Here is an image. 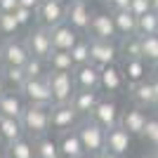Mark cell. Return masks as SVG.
<instances>
[{
    "label": "cell",
    "mask_w": 158,
    "mask_h": 158,
    "mask_svg": "<svg viewBox=\"0 0 158 158\" xmlns=\"http://www.w3.org/2000/svg\"><path fill=\"white\" fill-rule=\"evenodd\" d=\"M21 125L31 139L47 137V132H50V106L26 104L24 116H21Z\"/></svg>",
    "instance_id": "obj_1"
},
{
    "label": "cell",
    "mask_w": 158,
    "mask_h": 158,
    "mask_svg": "<svg viewBox=\"0 0 158 158\" xmlns=\"http://www.w3.org/2000/svg\"><path fill=\"white\" fill-rule=\"evenodd\" d=\"M76 132H78L80 142H83L85 153H90V156H99V153L106 149V130L102 125H97L92 118H80Z\"/></svg>",
    "instance_id": "obj_2"
},
{
    "label": "cell",
    "mask_w": 158,
    "mask_h": 158,
    "mask_svg": "<svg viewBox=\"0 0 158 158\" xmlns=\"http://www.w3.org/2000/svg\"><path fill=\"white\" fill-rule=\"evenodd\" d=\"M47 83H50V92H52V104H71L73 94H76L73 73L50 71L47 73Z\"/></svg>",
    "instance_id": "obj_3"
},
{
    "label": "cell",
    "mask_w": 158,
    "mask_h": 158,
    "mask_svg": "<svg viewBox=\"0 0 158 158\" xmlns=\"http://www.w3.org/2000/svg\"><path fill=\"white\" fill-rule=\"evenodd\" d=\"M31 59L28 47L21 38H5L0 45V66H26V61Z\"/></svg>",
    "instance_id": "obj_4"
},
{
    "label": "cell",
    "mask_w": 158,
    "mask_h": 158,
    "mask_svg": "<svg viewBox=\"0 0 158 158\" xmlns=\"http://www.w3.org/2000/svg\"><path fill=\"white\" fill-rule=\"evenodd\" d=\"M28 47V54L35 57V59H43L47 61V57L54 52L52 50V38H50V28H43V26H35L26 33V38H24Z\"/></svg>",
    "instance_id": "obj_5"
},
{
    "label": "cell",
    "mask_w": 158,
    "mask_h": 158,
    "mask_svg": "<svg viewBox=\"0 0 158 158\" xmlns=\"http://www.w3.org/2000/svg\"><path fill=\"white\" fill-rule=\"evenodd\" d=\"M26 104H40V106H52V92H50V83L45 78H28L24 87L19 90Z\"/></svg>",
    "instance_id": "obj_6"
},
{
    "label": "cell",
    "mask_w": 158,
    "mask_h": 158,
    "mask_svg": "<svg viewBox=\"0 0 158 158\" xmlns=\"http://www.w3.org/2000/svg\"><path fill=\"white\" fill-rule=\"evenodd\" d=\"M80 123V116L76 113L71 104H52L50 106V130L54 132H66V130H76Z\"/></svg>",
    "instance_id": "obj_7"
},
{
    "label": "cell",
    "mask_w": 158,
    "mask_h": 158,
    "mask_svg": "<svg viewBox=\"0 0 158 158\" xmlns=\"http://www.w3.org/2000/svg\"><path fill=\"white\" fill-rule=\"evenodd\" d=\"M35 19H38V26L43 28H54L66 21V2L59 0H43L35 10Z\"/></svg>",
    "instance_id": "obj_8"
},
{
    "label": "cell",
    "mask_w": 158,
    "mask_h": 158,
    "mask_svg": "<svg viewBox=\"0 0 158 158\" xmlns=\"http://www.w3.org/2000/svg\"><path fill=\"white\" fill-rule=\"evenodd\" d=\"M92 14H94V12L90 10L87 0H69V2H66V24H69V26H73L80 35L90 31Z\"/></svg>",
    "instance_id": "obj_9"
},
{
    "label": "cell",
    "mask_w": 158,
    "mask_h": 158,
    "mask_svg": "<svg viewBox=\"0 0 158 158\" xmlns=\"http://www.w3.org/2000/svg\"><path fill=\"white\" fill-rule=\"evenodd\" d=\"M90 118L109 132V130H113V127L120 123V109H118V104H116L111 97H102L99 104L94 106V111L90 113Z\"/></svg>",
    "instance_id": "obj_10"
},
{
    "label": "cell",
    "mask_w": 158,
    "mask_h": 158,
    "mask_svg": "<svg viewBox=\"0 0 158 158\" xmlns=\"http://www.w3.org/2000/svg\"><path fill=\"white\" fill-rule=\"evenodd\" d=\"M87 38L92 40H116L118 38V31H116V24H113V14L111 12H94L92 21H90V31H87Z\"/></svg>",
    "instance_id": "obj_11"
},
{
    "label": "cell",
    "mask_w": 158,
    "mask_h": 158,
    "mask_svg": "<svg viewBox=\"0 0 158 158\" xmlns=\"http://www.w3.org/2000/svg\"><path fill=\"white\" fill-rule=\"evenodd\" d=\"M130 99L135 102V106H142V109H151L156 106L158 102V78H149V80H142L137 85H130Z\"/></svg>",
    "instance_id": "obj_12"
},
{
    "label": "cell",
    "mask_w": 158,
    "mask_h": 158,
    "mask_svg": "<svg viewBox=\"0 0 158 158\" xmlns=\"http://www.w3.org/2000/svg\"><path fill=\"white\" fill-rule=\"evenodd\" d=\"M120 59L118 54V45L111 43V40H92L90 38V61L97 64L99 69L104 66H111Z\"/></svg>",
    "instance_id": "obj_13"
},
{
    "label": "cell",
    "mask_w": 158,
    "mask_h": 158,
    "mask_svg": "<svg viewBox=\"0 0 158 158\" xmlns=\"http://www.w3.org/2000/svg\"><path fill=\"white\" fill-rule=\"evenodd\" d=\"M146 120H149L146 109H142V106H130L125 111H120V123L118 125L123 127V130H127L132 137H142V135H144V127H146Z\"/></svg>",
    "instance_id": "obj_14"
},
{
    "label": "cell",
    "mask_w": 158,
    "mask_h": 158,
    "mask_svg": "<svg viewBox=\"0 0 158 158\" xmlns=\"http://www.w3.org/2000/svg\"><path fill=\"white\" fill-rule=\"evenodd\" d=\"M125 87V76L120 71L118 64H111V66H104L102 69V76H99V90L106 94V97H113V94L123 92Z\"/></svg>",
    "instance_id": "obj_15"
},
{
    "label": "cell",
    "mask_w": 158,
    "mask_h": 158,
    "mask_svg": "<svg viewBox=\"0 0 158 158\" xmlns=\"http://www.w3.org/2000/svg\"><path fill=\"white\" fill-rule=\"evenodd\" d=\"M50 38H52V50H61V52H71L73 45L78 43L83 35H80L78 31L73 26H69V24H59V26L50 28Z\"/></svg>",
    "instance_id": "obj_16"
},
{
    "label": "cell",
    "mask_w": 158,
    "mask_h": 158,
    "mask_svg": "<svg viewBox=\"0 0 158 158\" xmlns=\"http://www.w3.org/2000/svg\"><path fill=\"white\" fill-rule=\"evenodd\" d=\"M120 71L125 76L127 87L137 85L142 80H149V73H151V66L146 64L142 57H135V59H120Z\"/></svg>",
    "instance_id": "obj_17"
},
{
    "label": "cell",
    "mask_w": 158,
    "mask_h": 158,
    "mask_svg": "<svg viewBox=\"0 0 158 158\" xmlns=\"http://www.w3.org/2000/svg\"><path fill=\"white\" fill-rule=\"evenodd\" d=\"M99 76L102 69L97 64H80L73 69V80H76V90H99Z\"/></svg>",
    "instance_id": "obj_18"
},
{
    "label": "cell",
    "mask_w": 158,
    "mask_h": 158,
    "mask_svg": "<svg viewBox=\"0 0 158 158\" xmlns=\"http://www.w3.org/2000/svg\"><path fill=\"white\" fill-rule=\"evenodd\" d=\"M99 99H102L99 90H76V94L71 99V106L76 109V113H78L80 118H90V113L94 111Z\"/></svg>",
    "instance_id": "obj_19"
},
{
    "label": "cell",
    "mask_w": 158,
    "mask_h": 158,
    "mask_svg": "<svg viewBox=\"0 0 158 158\" xmlns=\"http://www.w3.org/2000/svg\"><path fill=\"white\" fill-rule=\"evenodd\" d=\"M24 109H26V102L19 92L14 90H7L2 97H0V118H19L24 116Z\"/></svg>",
    "instance_id": "obj_20"
},
{
    "label": "cell",
    "mask_w": 158,
    "mask_h": 158,
    "mask_svg": "<svg viewBox=\"0 0 158 158\" xmlns=\"http://www.w3.org/2000/svg\"><path fill=\"white\" fill-rule=\"evenodd\" d=\"M130 144H132V135L127 130H123L120 125H116L113 130L106 132V149L118 156H125L130 151Z\"/></svg>",
    "instance_id": "obj_21"
},
{
    "label": "cell",
    "mask_w": 158,
    "mask_h": 158,
    "mask_svg": "<svg viewBox=\"0 0 158 158\" xmlns=\"http://www.w3.org/2000/svg\"><path fill=\"white\" fill-rule=\"evenodd\" d=\"M59 151H61V158H80L83 153H85V149H83V142H80L78 132L76 130H66L59 135Z\"/></svg>",
    "instance_id": "obj_22"
},
{
    "label": "cell",
    "mask_w": 158,
    "mask_h": 158,
    "mask_svg": "<svg viewBox=\"0 0 158 158\" xmlns=\"http://www.w3.org/2000/svg\"><path fill=\"white\" fill-rule=\"evenodd\" d=\"M5 153L7 158H35V139L26 135L12 144H5Z\"/></svg>",
    "instance_id": "obj_23"
},
{
    "label": "cell",
    "mask_w": 158,
    "mask_h": 158,
    "mask_svg": "<svg viewBox=\"0 0 158 158\" xmlns=\"http://www.w3.org/2000/svg\"><path fill=\"white\" fill-rule=\"evenodd\" d=\"M21 137H26V132L19 118H0V139L5 144H12Z\"/></svg>",
    "instance_id": "obj_24"
},
{
    "label": "cell",
    "mask_w": 158,
    "mask_h": 158,
    "mask_svg": "<svg viewBox=\"0 0 158 158\" xmlns=\"http://www.w3.org/2000/svg\"><path fill=\"white\" fill-rule=\"evenodd\" d=\"M113 14V24L118 31V38H127V35H137V19L132 17L130 10L123 12H111Z\"/></svg>",
    "instance_id": "obj_25"
},
{
    "label": "cell",
    "mask_w": 158,
    "mask_h": 158,
    "mask_svg": "<svg viewBox=\"0 0 158 158\" xmlns=\"http://www.w3.org/2000/svg\"><path fill=\"white\" fill-rule=\"evenodd\" d=\"M0 73H2L5 85H7V87H12L14 92H19L21 87H24V83L28 80L21 66H0Z\"/></svg>",
    "instance_id": "obj_26"
},
{
    "label": "cell",
    "mask_w": 158,
    "mask_h": 158,
    "mask_svg": "<svg viewBox=\"0 0 158 158\" xmlns=\"http://www.w3.org/2000/svg\"><path fill=\"white\" fill-rule=\"evenodd\" d=\"M47 69H50V71H66V73H73L76 64H73V59H71V52L54 50V52L47 57Z\"/></svg>",
    "instance_id": "obj_27"
},
{
    "label": "cell",
    "mask_w": 158,
    "mask_h": 158,
    "mask_svg": "<svg viewBox=\"0 0 158 158\" xmlns=\"http://www.w3.org/2000/svg\"><path fill=\"white\" fill-rule=\"evenodd\" d=\"M118 54H120V59H135V57H142V40H139V35L120 38Z\"/></svg>",
    "instance_id": "obj_28"
},
{
    "label": "cell",
    "mask_w": 158,
    "mask_h": 158,
    "mask_svg": "<svg viewBox=\"0 0 158 158\" xmlns=\"http://www.w3.org/2000/svg\"><path fill=\"white\" fill-rule=\"evenodd\" d=\"M35 158H61L59 144H57L52 137L35 139Z\"/></svg>",
    "instance_id": "obj_29"
},
{
    "label": "cell",
    "mask_w": 158,
    "mask_h": 158,
    "mask_svg": "<svg viewBox=\"0 0 158 158\" xmlns=\"http://www.w3.org/2000/svg\"><path fill=\"white\" fill-rule=\"evenodd\" d=\"M142 40V59L149 66L158 64V35H144Z\"/></svg>",
    "instance_id": "obj_30"
},
{
    "label": "cell",
    "mask_w": 158,
    "mask_h": 158,
    "mask_svg": "<svg viewBox=\"0 0 158 158\" xmlns=\"http://www.w3.org/2000/svg\"><path fill=\"white\" fill-rule=\"evenodd\" d=\"M158 28V12H146L144 17L137 19V35L144 38V35H156Z\"/></svg>",
    "instance_id": "obj_31"
},
{
    "label": "cell",
    "mask_w": 158,
    "mask_h": 158,
    "mask_svg": "<svg viewBox=\"0 0 158 158\" xmlns=\"http://www.w3.org/2000/svg\"><path fill=\"white\" fill-rule=\"evenodd\" d=\"M71 59H73V64L76 66H80V64H90V38H80L76 45H73V50H71Z\"/></svg>",
    "instance_id": "obj_32"
},
{
    "label": "cell",
    "mask_w": 158,
    "mask_h": 158,
    "mask_svg": "<svg viewBox=\"0 0 158 158\" xmlns=\"http://www.w3.org/2000/svg\"><path fill=\"white\" fill-rule=\"evenodd\" d=\"M24 73H26V78H45L47 73H50V69H47V61L31 57L26 61V66H24Z\"/></svg>",
    "instance_id": "obj_33"
},
{
    "label": "cell",
    "mask_w": 158,
    "mask_h": 158,
    "mask_svg": "<svg viewBox=\"0 0 158 158\" xmlns=\"http://www.w3.org/2000/svg\"><path fill=\"white\" fill-rule=\"evenodd\" d=\"M19 21L14 19V14H7V12H0V35L5 38H14L19 33Z\"/></svg>",
    "instance_id": "obj_34"
},
{
    "label": "cell",
    "mask_w": 158,
    "mask_h": 158,
    "mask_svg": "<svg viewBox=\"0 0 158 158\" xmlns=\"http://www.w3.org/2000/svg\"><path fill=\"white\" fill-rule=\"evenodd\" d=\"M142 137H144L146 142H151L153 146H158V116L146 120V127H144V135H142Z\"/></svg>",
    "instance_id": "obj_35"
},
{
    "label": "cell",
    "mask_w": 158,
    "mask_h": 158,
    "mask_svg": "<svg viewBox=\"0 0 158 158\" xmlns=\"http://www.w3.org/2000/svg\"><path fill=\"white\" fill-rule=\"evenodd\" d=\"M12 14H14V19L19 21V26H21V28L28 26V24L35 19V12H33V10H26V7H17Z\"/></svg>",
    "instance_id": "obj_36"
},
{
    "label": "cell",
    "mask_w": 158,
    "mask_h": 158,
    "mask_svg": "<svg viewBox=\"0 0 158 158\" xmlns=\"http://www.w3.org/2000/svg\"><path fill=\"white\" fill-rule=\"evenodd\" d=\"M130 12L135 19H139V17H144L146 12H151V5H149V0H132L130 2Z\"/></svg>",
    "instance_id": "obj_37"
},
{
    "label": "cell",
    "mask_w": 158,
    "mask_h": 158,
    "mask_svg": "<svg viewBox=\"0 0 158 158\" xmlns=\"http://www.w3.org/2000/svg\"><path fill=\"white\" fill-rule=\"evenodd\" d=\"M132 0H109V12H123V10H130Z\"/></svg>",
    "instance_id": "obj_38"
},
{
    "label": "cell",
    "mask_w": 158,
    "mask_h": 158,
    "mask_svg": "<svg viewBox=\"0 0 158 158\" xmlns=\"http://www.w3.org/2000/svg\"><path fill=\"white\" fill-rule=\"evenodd\" d=\"M17 7H19V0H0V12L12 14Z\"/></svg>",
    "instance_id": "obj_39"
},
{
    "label": "cell",
    "mask_w": 158,
    "mask_h": 158,
    "mask_svg": "<svg viewBox=\"0 0 158 158\" xmlns=\"http://www.w3.org/2000/svg\"><path fill=\"white\" fill-rule=\"evenodd\" d=\"M43 2V0H19V7H26V10H38V5Z\"/></svg>",
    "instance_id": "obj_40"
},
{
    "label": "cell",
    "mask_w": 158,
    "mask_h": 158,
    "mask_svg": "<svg viewBox=\"0 0 158 158\" xmlns=\"http://www.w3.org/2000/svg\"><path fill=\"white\" fill-rule=\"evenodd\" d=\"M94 158H123V156H118V153H113V151H109V149H104V151L99 153V156H94Z\"/></svg>",
    "instance_id": "obj_41"
},
{
    "label": "cell",
    "mask_w": 158,
    "mask_h": 158,
    "mask_svg": "<svg viewBox=\"0 0 158 158\" xmlns=\"http://www.w3.org/2000/svg\"><path fill=\"white\" fill-rule=\"evenodd\" d=\"M7 92V85H5V80H2V73H0V97Z\"/></svg>",
    "instance_id": "obj_42"
},
{
    "label": "cell",
    "mask_w": 158,
    "mask_h": 158,
    "mask_svg": "<svg viewBox=\"0 0 158 158\" xmlns=\"http://www.w3.org/2000/svg\"><path fill=\"white\" fill-rule=\"evenodd\" d=\"M149 5H151V12H158V0H149Z\"/></svg>",
    "instance_id": "obj_43"
},
{
    "label": "cell",
    "mask_w": 158,
    "mask_h": 158,
    "mask_svg": "<svg viewBox=\"0 0 158 158\" xmlns=\"http://www.w3.org/2000/svg\"><path fill=\"white\" fill-rule=\"evenodd\" d=\"M0 158H7V153H5V144L0 142Z\"/></svg>",
    "instance_id": "obj_44"
},
{
    "label": "cell",
    "mask_w": 158,
    "mask_h": 158,
    "mask_svg": "<svg viewBox=\"0 0 158 158\" xmlns=\"http://www.w3.org/2000/svg\"><path fill=\"white\" fill-rule=\"evenodd\" d=\"M151 73H153V78H158V64L151 66Z\"/></svg>",
    "instance_id": "obj_45"
},
{
    "label": "cell",
    "mask_w": 158,
    "mask_h": 158,
    "mask_svg": "<svg viewBox=\"0 0 158 158\" xmlns=\"http://www.w3.org/2000/svg\"><path fill=\"white\" fill-rule=\"evenodd\" d=\"M142 158H158V153H151V156H142Z\"/></svg>",
    "instance_id": "obj_46"
},
{
    "label": "cell",
    "mask_w": 158,
    "mask_h": 158,
    "mask_svg": "<svg viewBox=\"0 0 158 158\" xmlns=\"http://www.w3.org/2000/svg\"><path fill=\"white\" fill-rule=\"evenodd\" d=\"M80 158H94V156H90V153H83V156H80Z\"/></svg>",
    "instance_id": "obj_47"
},
{
    "label": "cell",
    "mask_w": 158,
    "mask_h": 158,
    "mask_svg": "<svg viewBox=\"0 0 158 158\" xmlns=\"http://www.w3.org/2000/svg\"><path fill=\"white\" fill-rule=\"evenodd\" d=\"M153 109H156V111H158V102H156V106H153Z\"/></svg>",
    "instance_id": "obj_48"
},
{
    "label": "cell",
    "mask_w": 158,
    "mask_h": 158,
    "mask_svg": "<svg viewBox=\"0 0 158 158\" xmlns=\"http://www.w3.org/2000/svg\"><path fill=\"white\" fill-rule=\"evenodd\" d=\"M102 2H109V0H102Z\"/></svg>",
    "instance_id": "obj_49"
},
{
    "label": "cell",
    "mask_w": 158,
    "mask_h": 158,
    "mask_svg": "<svg viewBox=\"0 0 158 158\" xmlns=\"http://www.w3.org/2000/svg\"><path fill=\"white\" fill-rule=\"evenodd\" d=\"M156 35H158V28H156Z\"/></svg>",
    "instance_id": "obj_50"
},
{
    "label": "cell",
    "mask_w": 158,
    "mask_h": 158,
    "mask_svg": "<svg viewBox=\"0 0 158 158\" xmlns=\"http://www.w3.org/2000/svg\"><path fill=\"white\" fill-rule=\"evenodd\" d=\"M156 153H158V146H156Z\"/></svg>",
    "instance_id": "obj_51"
},
{
    "label": "cell",
    "mask_w": 158,
    "mask_h": 158,
    "mask_svg": "<svg viewBox=\"0 0 158 158\" xmlns=\"http://www.w3.org/2000/svg\"><path fill=\"white\" fill-rule=\"evenodd\" d=\"M59 2H64V0H59Z\"/></svg>",
    "instance_id": "obj_52"
}]
</instances>
